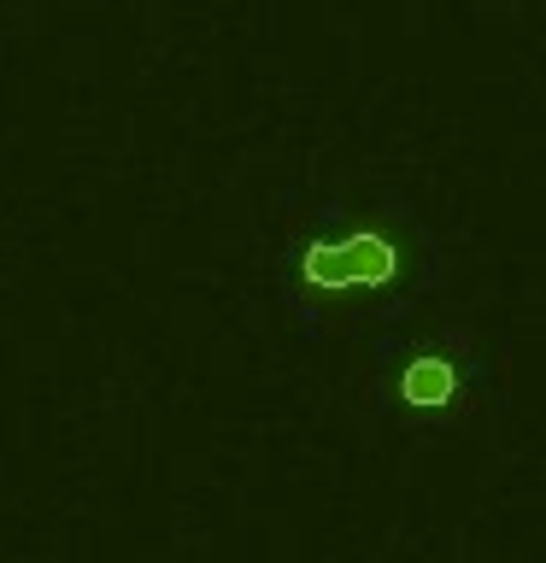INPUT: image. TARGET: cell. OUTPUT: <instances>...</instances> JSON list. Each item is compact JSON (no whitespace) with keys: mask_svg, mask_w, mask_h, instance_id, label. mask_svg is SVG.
<instances>
[{"mask_svg":"<svg viewBox=\"0 0 546 563\" xmlns=\"http://www.w3.org/2000/svg\"><path fill=\"white\" fill-rule=\"evenodd\" d=\"M417 258L423 241L394 206L329 200L282 246V299L306 323H329V317L400 299L417 282Z\"/></svg>","mask_w":546,"mask_h":563,"instance_id":"cell-1","label":"cell"},{"mask_svg":"<svg viewBox=\"0 0 546 563\" xmlns=\"http://www.w3.org/2000/svg\"><path fill=\"white\" fill-rule=\"evenodd\" d=\"M387 394L400 411L447 417L465 399V358L452 346H400L387 358Z\"/></svg>","mask_w":546,"mask_h":563,"instance_id":"cell-2","label":"cell"}]
</instances>
